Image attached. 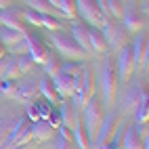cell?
Returning a JSON list of instances; mask_svg holds the SVG:
<instances>
[{
  "label": "cell",
  "mask_w": 149,
  "mask_h": 149,
  "mask_svg": "<svg viewBox=\"0 0 149 149\" xmlns=\"http://www.w3.org/2000/svg\"><path fill=\"white\" fill-rule=\"evenodd\" d=\"M88 44H91V55L107 51V40L99 27H88Z\"/></svg>",
  "instance_id": "cell-21"
},
{
  "label": "cell",
  "mask_w": 149,
  "mask_h": 149,
  "mask_svg": "<svg viewBox=\"0 0 149 149\" xmlns=\"http://www.w3.org/2000/svg\"><path fill=\"white\" fill-rule=\"evenodd\" d=\"M59 118H61V126L67 128V130H72L76 126V122L80 120V109H76V105L72 101H65L59 107Z\"/></svg>",
  "instance_id": "cell-13"
},
{
  "label": "cell",
  "mask_w": 149,
  "mask_h": 149,
  "mask_svg": "<svg viewBox=\"0 0 149 149\" xmlns=\"http://www.w3.org/2000/svg\"><path fill=\"white\" fill-rule=\"evenodd\" d=\"M27 120H32V122L40 120V111H38V105L36 103H29V107H27Z\"/></svg>",
  "instance_id": "cell-37"
},
{
  "label": "cell",
  "mask_w": 149,
  "mask_h": 149,
  "mask_svg": "<svg viewBox=\"0 0 149 149\" xmlns=\"http://www.w3.org/2000/svg\"><path fill=\"white\" fill-rule=\"evenodd\" d=\"M51 80H53V86H55L59 99H69V97L74 95V76H69L67 72L59 69Z\"/></svg>",
  "instance_id": "cell-12"
},
{
  "label": "cell",
  "mask_w": 149,
  "mask_h": 149,
  "mask_svg": "<svg viewBox=\"0 0 149 149\" xmlns=\"http://www.w3.org/2000/svg\"><path fill=\"white\" fill-rule=\"evenodd\" d=\"M99 149H120V147H116V145H111V143H107V145H103V147H99Z\"/></svg>",
  "instance_id": "cell-39"
},
{
  "label": "cell",
  "mask_w": 149,
  "mask_h": 149,
  "mask_svg": "<svg viewBox=\"0 0 149 149\" xmlns=\"http://www.w3.org/2000/svg\"><path fill=\"white\" fill-rule=\"evenodd\" d=\"M51 42L57 48V53L63 59H67V61H84V59L91 57L72 36H69V32H59V29H55V32H51Z\"/></svg>",
  "instance_id": "cell-2"
},
{
  "label": "cell",
  "mask_w": 149,
  "mask_h": 149,
  "mask_svg": "<svg viewBox=\"0 0 149 149\" xmlns=\"http://www.w3.org/2000/svg\"><path fill=\"white\" fill-rule=\"evenodd\" d=\"M61 69H63V72H67L69 76H76V74L82 72V65L78 63V61H65V63H61Z\"/></svg>",
  "instance_id": "cell-35"
},
{
  "label": "cell",
  "mask_w": 149,
  "mask_h": 149,
  "mask_svg": "<svg viewBox=\"0 0 149 149\" xmlns=\"http://www.w3.org/2000/svg\"><path fill=\"white\" fill-rule=\"evenodd\" d=\"M120 128H122V122H120V116H118L116 111L103 113V120H101V126H99V130H97V136H95V143L93 145L103 147L107 143H111Z\"/></svg>",
  "instance_id": "cell-3"
},
{
  "label": "cell",
  "mask_w": 149,
  "mask_h": 149,
  "mask_svg": "<svg viewBox=\"0 0 149 149\" xmlns=\"http://www.w3.org/2000/svg\"><path fill=\"white\" fill-rule=\"evenodd\" d=\"M101 32L105 36V40H107V48H111V51H118V48H122L128 40V32L124 29L122 23H118V21H105V25L101 27Z\"/></svg>",
  "instance_id": "cell-6"
},
{
  "label": "cell",
  "mask_w": 149,
  "mask_h": 149,
  "mask_svg": "<svg viewBox=\"0 0 149 149\" xmlns=\"http://www.w3.org/2000/svg\"><path fill=\"white\" fill-rule=\"evenodd\" d=\"M11 126L13 122L6 120V118H0V149H13V143L8 134H11Z\"/></svg>",
  "instance_id": "cell-27"
},
{
  "label": "cell",
  "mask_w": 149,
  "mask_h": 149,
  "mask_svg": "<svg viewBox=\"0 0 149 149\" xmlns=\"http://www.w3.org/2000/svg\"><path fill=\"white\" fill-rule=\"evenodd\" d=\"M143 97H145V88H143L141 84H130V86H126L124 99H122V109H134L139 103H141Z\"/></svg>",
  "instance_id": "cell-16"
},
{
  "label": "cell",
  "mask_w": 149,
  "mask_h": 149,
  "mask_svg": "<svg viewBox=\"0 0 149 149\" xmlns=\"http://www.w3.org/2000/svg\"><path fill=\"white\" fill-rule=\"evenodd\" d=\"M74 2H76V11L82 15V19L88 25L99 27V29L105 25L107 17H105V13L101 11V8H99L97 0H74Z\"/></svg>",
  "instance_id": "cell-4"
},
{
  "label": "cell",
  "mask_w": 149,
  "mask_h": 149,
  "mask_svg": "<svg viewBox=\"0 0 149 149\" xmlns=\"http://www.w3.org/2000/svg\"><path fill=\"white\" fill-rule=\"evenodd\" d=\"M17 65H19V74H32L34 72V67H36V63H34V59L29 57V55H17Z\"/></svg>",
  "instance_id": "cell-32"
},
{
  "label": "cell",
  "mask_w": 149,
  "mask_h": 149,
  "mask_svg": "<svg viewBox=\"0 0 149 149\" xmlns=\"http://www.w3.org/2000/svg\"><path fill=\"white\" fill-rule=\"evenodd\" d=\"M38 95V80L34 76H29L27 80L19 82L17 84V93H15V99H19V101H32V99Z\"/></svg>",
  "instance_id": "cell-17"
},
{
  "label": "cell",
  "mask_w": 149,
  "mask_h": 149,
  "mask_svg": "<svg viewBox=\"0 0 149 149\" xmlns=\"http://www.w3.org/2000/svg\"><path fill=\"white\" fill-rule=\"evenodd\" d=\"M132 57H134V65L136 67H145L147 65V55H149V44H147V36L141 34L136 36V40L132 42Z\"/></svg>",
  "instance_id": "cell-15"
},
{
  "label": "cell",
  "mask_w": 149,
  "mask_h": 149,
  "mask_svg": "<svg viewBox=\"0 0 149 149\" xmlns=\"http://www.w3.org/2000/svg\"><path fill=\"white\" fill-rule=\"evenodd\" d=\"M55 136V128L46 120H36L32 122V141H48Z\"/></svg>",
  "instance_id": "cell-20"
},
{
  "label": "cell",
  "mask_w": 149,
  "mask_h": 149,
  "mask_svg": "<svg viewBox=\"0 0 149 149\" xmlns=\"http://www.w3.org/2000/svg\"><path fill=\"white\" fill-rule=\"evenodd\" d=\"M69 36L80 44L84 51L91 55V44H88V25L84 21H72L69 23Z\"/></svg>",
  "instance_id": "cell-14"
},
{
  "label": "cell",
  "mask_w": 149,
  "mask_h": 149,
  "mask_svg": "<svg viewBox=\"0 0 149 149\" xmlns=\"http://www.w3.org/2000/svg\"><path fill=\"white\" fill-rule=\"evenodd\" d=\"M15 93H17V82L15 80H0V95L6 97V99H15Z\"/></svg>",
  "instance_id": "cell-34"
},
{
  "label": "cell",
  "mask_w": 149,
  "mask_h": 149,
  "mask_svg": "<svg viewBox=\"0 0 149 149\" xmlns=\"http://www.w3.org/2000/svg\"><path fill=\"white\" fill-rule=\"evenodd\" d=\"M29 141H32V124H25L21 130L17 132V136L13 139V147H23V145H27Z\"/></svg>",
  "instance_id": "cell-31"
},
{
  "label": "cell",
  "mask_w": 149,
  "mask_h": 149,
  "mask_svg": "<svg viewBox=\"0 0 149 149\" xmlns=\"http://www.w3.org/2000/svg\"><path fill=\"white\" fill-rule=\"evenodd\" d=\"M25 2H27V6L32 8V11H36V13H44V15H51V17L61 15L51 2H48V0H25Z\"/></svg>",
  "instance_id": "cell-25"
},
{
  "label": "cell",
  "mask_w": 149,
  "mask_h": 149,
  "mask_svg": "<svg viewBox=\"0 0 149 149\" xmlns=\"http://www.w3.org/2000/svg\"><path fill=\"white\" fill-rule=\"evenodd\" d=\"M59 13H61V17L74 19V17L78 15V11H76V2H74V0H59Z\"/></svg>",
  "instance_id": "cell-33"
},
{
  "label": "cell",
  "mask_w": 149,
  "mask_h": 149,
  "mask_svg": "<svg viewBox=\"0 0 149 149\" xmlns=\"http://www.w3.org/2000/svg\"><path fill=\"white\" fill-rule=\"evenodd\" d=\"M13 4V0H0V8H6V6H11Z\"/></svg>",
  "instance_id": "cell-38"
},
{
  "label": "cell",
  "mask_w": 149,
  "mask_h": 149,
  "mask_svg": "<svg viewBox=\"0 0 149 149\" xmlns=\"http://www.w3.org/2000/svg\"><path fill=\"white\" fill-rule=\"evenodd\" d=\"M46 122L51 124L53 128H59V126H61V118H59V109H53V111H51V116L46 118Z\"/></svg>",
  "instance_id": "cell-36"
},
{
  "label": "cell",
  "mask_w": 149,
  "mask_h": 149,
  "mask_svg": "<svg viewBox=\"0 0 149 149\" xmlns=\"http://www.w3.org/2000/svg\"><path fill=\"white\" fill-rule=\"evenodd\" d=\"M25 38H27V55L34 59V63L38 65V63H42L44 65V61L48 59V46L44 44V40L40 36H36V34H27L25 32Z\"/></svg>",
  "instance_id": "cell-10"
},
{
  "label": "cell",
  "mask_w": 149,
  "mask_h": 149,
  "mask_svg": "<svg viewBox=\"0 0 149 149\" xmlns=\"http://www.w3.org/2000/svg\"><path fill=\"white\" fill-rule=\"evenodd\" d=\"M134 111H136V124H147L149 122V95L147 93L141 99V103L134 107Z\"/></svg>",
  "instance_id": "cell-28"
},
{
  "label": "cell",
  "mask_w": 149,
  "mask_h": 149,
  "mask_svg": "<svg viewBox=\"0 0 149 149\" xmlns=\"http://www.w3.org/2000/svg\"><path fill=\"white\" fill-rule=\"evenodd\" d=\"M122 25L126 32H139V29L145 27V15L139 11V8H134L132 4L124 6V13H122Z\"/></svg>",
  "instance_id": "cell-11"
},
{
  "label": "cell",
  "mask_w": 149,
  "mask_h": 149,
  "mask_svg": "<svg viewBox=\"0 0 149 149\" xmlns=\"http://www.w3.org/2000/svg\"><path fill=\"white\" fill-rule=\"evenodd\" d=\"M21 76L17 65V55H4L2 57V67H0V78L4 80H17Z\"/></svg>",
  "instance_id": "cell-19"
},
{
  "label": "cell",
  "mask_w": 149,
  "mask_h": 149,
  "mask_svg": "<svg viewBox=\"0 0 149 149\" xmlns=\"http://www.w3.org/2000/svg\"><path fill=\"white\" fill-rule=\"evenodd\" d=\"M103 6H105V15H107V17L120 19L122 13H124L126 2H124V0H103Z\"/></svg>",
  "instance_id": "cell-26"
},
{
  "label": "cell",
  "mask_w": 149,
  "mask_h": 149,
  "mask_svg": "<svg viewBox=\"0 0 149 149\" xmlns=\"http://www.w3.org/2000/svg\"><path fill=\"white\" fill-rule=\"evenodd\" d=\"M103 103H101V97L97 93L88 99V101L82 105L80 109V122L84 126V130L91 139V143H95V136H97V130L101 126V120H103Z\"/></svg>",
  "instance_id": "cell-1"
},
{
  "label": "cell",
  "mask_w": 149,
  "mask_h": 149,
  "mask_svg": "<svg viewBox=\"0 0 149 149\" xmlns=\"http://www.w3.org/2000/svg\"><path fill=\"white\" fill-rule=\"evenodd\" d=\"M72 132H74L72 141H74V143H78V147H80V149H93L91 139H88V134H86V130H84V126H82V122H80V120L76 122V126L72 128Z\"/></svg>",
  "instance_id": "cell-24"
},
{
  "label": "cell",
  "mask_w": 149,
  "mask_h": 149,
  "mask_svg": "<svg viewBox=\"0 0 149 149\" xmlns=\"http://www.w3.org/2000/svg\"><path fill=\"white\" fill-rule=\"evenodd\" d=\"M21 40H23V32H15V29H8V27L0 29V42L4 44L6 51H13Z\"/></svg>",
  "instance_id": "cell-23"
},
{
  "label": "cell",
  "mask_w": 149,
  "mask_h": 149,
  "mask_svg": "<svg viewBox=\"0 0 149 149\" xmlns=\"http://www.w3.org/2000/svg\"><path fill=\"white\" fill-rule=\"evenodd\" d=\"M101 93H103V101L107 107H111L116 93H118V72L113 69L111 63H105L103 67V76H101Z\"/></svg>",
  "instance_id": "cell-5"
},
{
  "label": "cell",
  "mask_w": 149,
  "mask_h": 149,
  "mask_svg": "<svg viewBox=\"0 0 149 149\" xmlns=\"http://www.w3.org/2000/svg\"><path fill=\"white\" fill-rule=\"evenodd\" d=\"M38 95H42L48 103H59V95L53 86V80L51 76H42L40 80H38Z\"/></svg>",
  "instance_id": "cell-22"
},
{
  "label": "cell",
  "mask_w": 149,
  "mask_h": 149,
  "mask_svg": "<svg viewBox=\"0 0 149 149\" xmlns=\"http://www.w3.org/2000/svg\"><path fill=\"white\" fill-rule=\"evenodd\" d=\"M61 57H59V55H55V53H48V59H46V61H44V69H46V76H55L57 72H59V69H61Z\"/></svg>",
  "instance_id": "cell-30"
},
{
  "label": "cell",
  "mask_w": 149,
  "mask_h": 149,
  "mask_svg": "<svg viewBox=\"0 0 149 149\" xmlns=\"http://www.w3.org/2000/svg\"><path fill=\"white\" fill-rule=\"evenodd\" d=\"M134 57H132V48L124 44L122 48H118V80H124L128 84V80L134 74Z\"/></svg>",
  "instance_id": "cell-7"
},
{
  "label": "cell",
  "mask_w": 149,
  "mask_h": 149,
  "mask_svg": "<svg viewBox=\"0 0 149 149\" xmlns=\"http://www.w3.org/2000/svg\"><path fill=\"white\" fill-rule=\"evenodd\" d=\"M23 13L21 8L17 6H6V8H0V25L8 27V29H15V32H23L25 34V25H23Z\"/></svg>",
  "instance_id": "cell-8"
},
{
  "label": "cell",
  "mask_w": 149,
  "mask_h": 149,
  "mask_svg": "<svg viewBox=\"0 0 149 149\" xmlns=\"http://www.w3.org/2000/svg\"><path fill=\"white\" fill-rule=\"evenodd\" d=\"M145 145H147V141H143V139H141V134L136 132L134 126H128L126 130H124L120 149H143Z\"/></svg>",
  "instance_id": "cell-18"
},
{
  "label": "cell",
  "mask_w": 149,
  "mask_h": 149,
  "mask_svg": "<svg viewBox=\"0 0 149 149\" xmlns=\"http://www.w3.org/2000/svg\"><path fill=\"white\" fill-rule=\"evenodd\" d=\"M55 149H74V141H72V130L59 126V136H57V143Z\"/></svg>",
  "instance_id": "cell-29"
},
{
  "label": "cell",
  "mask_w": 149,
  "mask_h": 149,
  "mask_svg": "<svg viewBox=\"0 0 149 149\" xmlns=\"http://www.w3.org/2000/svg\"><path fill=\"white\" fill-rule=\"evenodd\" d=\"M4 55H6V48H4V44H2V42H0V59H2Z\"/></svg>",
  "instance_id": "cell-40"
},
{
  "label": "cell",
  "mask_w": 149,
  "mask_h": 149,
  "mask_svg": "<svg viewBox=\"0 0 149 149\" xmlns=\"http://www.w3.org/2000/svg\"><path fill=\"white\" fill-rule=\"evenodd\" d=\"M23 13V21H27L29 25H36V27H44L48 32H55V29L61 27V21L57 17H51V15H44V13H36L32 8L27 11H21Z\"/></svg>",
  "instance_id": "cell-9"
}]
</instances>
